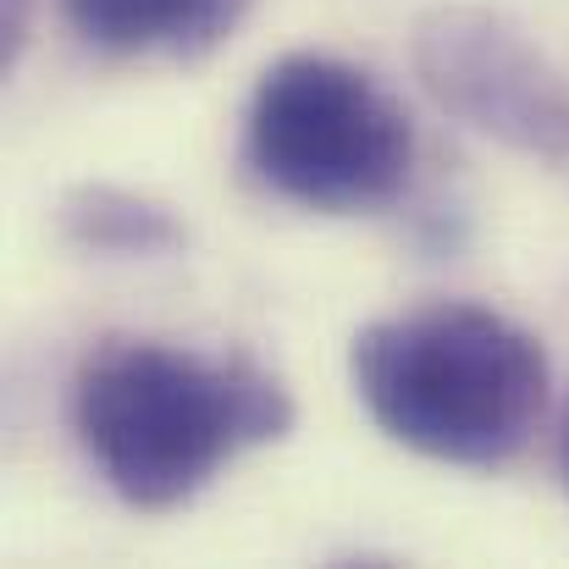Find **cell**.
I'll return each mask as SVG.
<instances>
[{
	"label": "cell",
	"mask_w": 569,
	"mask_h": 569,
	"mask_svg": "<svg viewBox=\"0 0 569 569\" xmlns=\"http://www.w3.org/2000/svg\"><path fill=\"white\" fill-rule=\"evenodd\" d=\"M61 232L78 249H100V254H161V249L183 243V227L167 204L133 189H111V183H89V189L67 193Z\"/></svg>",
	"instance_id": "8992f818"
},
{
	"label": "cell",
	"mask_w": 569,
	"mask_h": 569,
	"mask_svg": "<svg viewBox=\"0 0 569 569\" xmlns=\"http://www.w3.org/2000/svg\"><path fill=\"white\" fill-rule=\"evenodd\" d=\"M72 420L122 503L178 509L238 453L288 437L293 398L243 355L117 338L83 360Z\"/></svg>",
	"instance_id": "6da1fadb"
},
{
	"label": "cell",
	"mask_w": 569,
	"mask_h": 569,
	"mask_svg": "<svg viewBox=\"0 0 569 569\" xmlns=\"http://www.w3.org/2000/svg\"><path fill=\"white\" fill-rule=\"evenodd\" d=\"M559 470H565V487H569V409H565V426H559Z\"/></svg>",
	"instance_id": "ba28073f"
},
{
	"label": "cell",
	"mask_w": 569,
	"mask_h": 569,
	"mask_svg": "<svg viewBox=\"0 0 569 569\" xmlns=\"http://www.w3.org/2000/svg\"><path fill=\"white\" fill-rule=\"evenodd\" d=\"M243 156L271 193L349 216L403 193L415 128L371 72L299 50L260 72L243 117Z\"/></svg>",
	"instance_id": "3957f363"
},
{
	"label": "cell",
	"mask_w": 569,
	"mask_h": 569,
	"mask_svg": "<svg viewBox=\"0 0 569 569\" xmlns=\"http://www.w3.org/2000/svg\"><path fill=\"white\" fill-rule=\"evenodd\" d=\"M349 377L381 431L437 465H509L548 409L542 343L481 305H426L371 321Z\"/></svg>",
	"instance_id": "7a4b0ae2"
},
{
	"label": "cell",
	"mask_w": 569,
	"mask_h": 569,
	"mask_svg": "<svg viewBox=\"0 0 569 569\" xmlns=\"http://www.w3.org/2000/svg\"><path fill=\"white\" fill-rule=\"evenodd\" d=\"M426 94L470 133L531 161L569 156V78L503 11L431 6L409 39Z\"/></svg>",
	"instance_id": "277c9868"
},
{
	"label": "cell",
	"mask_w": 569,
	"mask_h": 569,
	"mask_svg": "<svg viewBox=\"0 0 569 569\" xmlns=\"http://www.w3.org/2000/svg\"><path fill=\"white\" fill-rule=\"evenodd\" d=\"M0 11H6V61H11L22 44V28H28V0H0Z\"/></svg>",
	"instance_id": "52a82bcc"
},
{
	"label": "cell",
	"mask_w": 569,
	"mask_h": 569,
	"mask_svg": "<svg viewBox=\"0 0 569 569\" xmlns=\"http://www.w3.org/2000/svg\"><path fill=\"white\" fill-rule=\"evenodd\" d=\"M249 0H61L67 22L111 56H199L221 44Z\"/></svg>",
	"instance_id": "5b68a950"
}]
</instances>
